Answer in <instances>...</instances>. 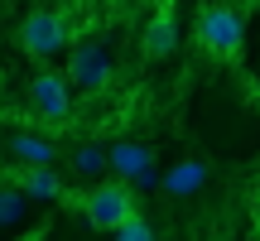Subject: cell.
<instances>
[{"label":"cell","instance_id":"1","mask_svg":"<svg viewBox=\"0 0 260 241\" xmlns=\"http://www.w3.org/2000/svg\"><path fill=\"white\" fill-rule=\"evenodd\" d=\"M73 34H77V19L68 15V10H53V5H39V10H29V15L19 19V48H24L34 63L58 58L73 44Z\"/></svg>","mask_w":260,"mask_h":241},{"label":"cell","instance_id":"2","mask_svg":"<svg viewBox=\"0 0 260 241\" xmlns=\"http://www.w3.org/2000/svg\"><path fill=\"white\" fill-rule=\"evenodd\" d=\"M73 207L82 213V222L92 227V232H116L130 213H140L135 198H130V184H121V178H106V184H102V178H92V188L77 193Z\"/></svg>","mask_w":260,"mask_h":241},{"label":"cell","instance_id":"3","mask_svg":"<svg viewBox=\"0 0 260 241\" xmlns=\"http://www.w3.org/2000/svg\"><path fill=\"white\" fill-rule=\"evenodd\" d=\"M111 77H116V58L106 44H96V39H73L68 44V82H73V92L102 97L111 87Z\"/></svg>","mask_w":260,"mask_h":241},{"label":"cell","instance_id":"4","mask_svg":"<svg viewBox=\"0 0 260 241\" xmlns=\"http://www.w3.org/2000/svg\"><path fill=\"white\" fill-rule=\"evenodd\" d=\"M198 44L212 58H232L246 44V19L232 5H203L198 10Z\"/></svg>","mask_w":260,"mask_h":241},{"label":"cell","instance_id":"5","mask_svg":"<svg viewBox=\"0 0 260 241\" xmlns=\"http://www.w3.org/2000/svg\"><path fill=\"white\" fill-rule=\"evenodd\" d=\"M73 82H68V73H53V68H39L34 77H29V106H34L39 120H48V126H63V120H73Z\"/></svg>","mask_w":260,"mask_h":241},{"label":"cell","instance_id":"6","mask_svg":"<svg viewBox=\"0 0 260 241\" xmlns=\"http://www.w3.org/2000/svg\"><path fill=\"white\" fill-rule=\"evenodd\" d=\"M106 174H116L130 188H154L159 184V164H154V149L140 145V140H116L106 149Z\"/></svg>","mask_w":260,"mask_h":241},{"label":"cell","instance_id":"7","mask_svg":"<svg viewBox=\"0 0 260 241\" xmlns=\"http://www.w3.org/2000/svg\"><path fill=\"white\" fill-rule=\"evenodd\" d=\"M15 184L24 188L29 203H58V198H68L63 193V174H53V164H19Z\"/></svg>","mask_w":260,"mask_h":241},{"label":"cell","instance_id":"8","mask_svg":"<svg viewBox=\"0 0 260 241\" xmlns=\"http://www.w3.org/2000/svg\"><path fill=\"white\" fill-rule=\"evenodd\" d=\"M159 188H164L169 198H193L207 188V164L203 159H178L169 174H159Z\"/></svg>","mask_w":260,"mask_h":241},{"label":"cell","instance_id":"9","mask_svg":"<svg viewBox=\"0 0 260 241\" xmlns=\"http://www.w3.org/2000/svg\"><path fill=\"white\" fill-rule=\"evenodd\" d=\"M5 145H10V155H15L19 164H53L58 159V145L48 135H39V130H15Z\"/></svg>","mask_w":260,"mask_h":241},{"label":"cell","instance_id":"10","mask_svg":"<svg viewBox=\"0 0 260 241\" xmlns=\"http://www.w3.org/2000/svg\"><path fill=\"white\" fill-rule=\"evenodd\" d=\"M145 58H169L178 48V24H174V15L169 10H159L154 19H149V29H145Z\"/></svg>","mask_w":260,"mask_h":241},{"label":"cell","instance_id":"11","mask_svg":"<svg viewBox=\"0 0 260 241\" xmlns=\"http://www.w3.org/2000/svg\"><path fill=\"white\" fill-rule=\"evenodd\" d=\"M29 217V198H24V188L10 178V184H0V227H15V222H24Z\"/></svg>","mask_w":260,"mask_h":241},{"label":"cell","instance_id":"12","mask_svg":"<svg viewBox=\"0 0 260 241\" xmlns=\"http://www.w3.org/2000/svg\"><path fill=\"white\" fill-rule=\"evenodd\" d=\"M73 174H82V178H102V174H106V149L92 145V140H87V145H77V149H73Z\"/></svg>","mask_w":260,"mask_h":241},{"label":"cell","instance_id":"13","mask_svg":"<svg viewBox=\"0 0 260 241\" xmlns=\"http://www.w3.org/2000/svg\"><path fill=\"white\" fill-rule=\"evenodd\" d=\"M111 241H154V227H149V217H140V213H130L121 227L111 232Z\"/></svg>","mask_w":260,"mask_h":241}]
</instances>
